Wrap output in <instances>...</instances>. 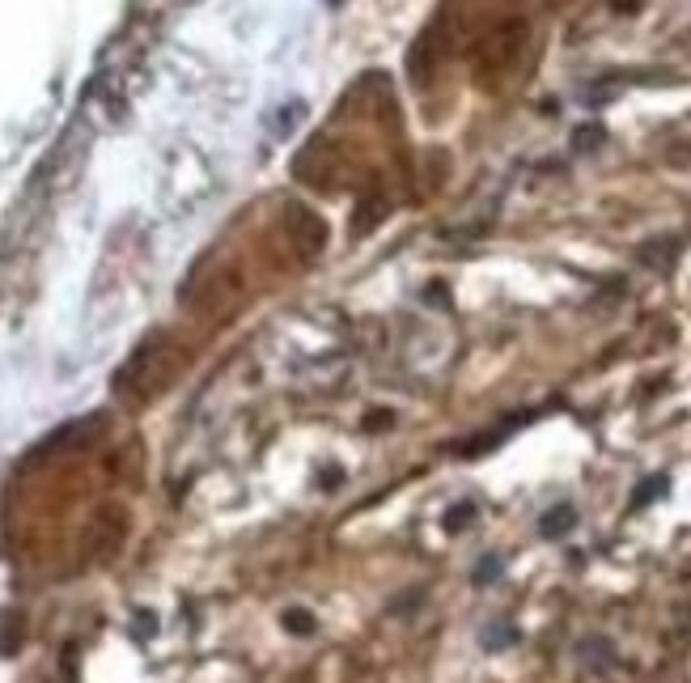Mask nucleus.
<instances>
[{"label":"nucleus","instance_id":"1","mask_svg":"<svg viewBox=\"0 0 691 683\" xmlns=\"http://www.w3.org/2000/svg\"><path fill=\"white\" fill-rule=\"evenodd\" d=\"M572 527H577V509L572 505H556V509H547L539 518V535L543 539H564Z\"/></svg>","mask_w":691,"mask_h":683},{"label":"nucleus","instance_id":"2","mask_svg":"<svg viewBox=\"0 0 691 683\" xmlns=\"http://www.w3.org/2000/svg\"><path fill=\"white\" fill-rule=\"evenodd\" d=\"M517 641V628L513 624H488L484 628V645L488 650H501V645H513Z\"/></svg>","mask_w":691,"mask_h":683},{"label":"nucleus","instance_id":"3","mask_svg":"<svg viewBox=\"0 0 691 683\" xmlns=\"http://www.w3.org/2000/svg\"><path fill=\"white\" fill-rule=\"evenodd\" d=\"M577 654H581V662H586V666H607V662H611V645H607V641H586Z\"/></svg>","mask_w":691,"mask_h":683},{"label":"nucleus","instance_id":"4","mask_svg":"<svg viewBox=\"0 0 691 683\" xmlns=\"http://www.w3.org/2000/svg\"><path fill=\"white\" fill-rule=\"evenodd\" d=\"M496 577H501V560L496 556H484L480 569H475V586H492Z\"/></svg>","mask_w":691,"mask_h":683},{"label":"nucleus","instance_id":"5","mask_svg":"<svg viewBox=\"0 0 691 683\" xmlns=\"http://www.w3.org/2000/svg\"><path fill=\"white\" fill-rule=\"evenodd\" d=\"M658 493H666V480H662V476H653V484H641V488H636V497H632V501L641 505V501H653Z\"/></svg>","mask_w":691,"mask_h":683},{"label":"nucleus","instance_id":"6","mask_svg":"<svg viewBox=\"0 0 691 683\" xmlns=\"http://www.w3.org/2000/svg\"><path fill=\"white\" fill-rule=\"evenodd\" d=\"M471 513H475V505H471V501H462V505H454V509H450V531H458V527H466V522H471Z\"/></svg>","mask_w":691,"mask_h":683}]
</instances>
